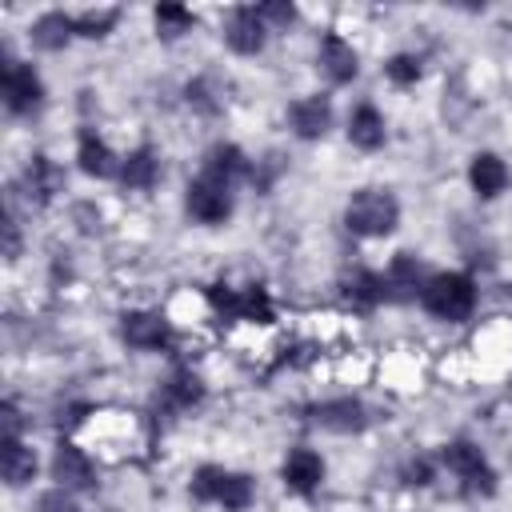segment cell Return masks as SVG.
<instances>
[{
    "instance_id": "603a6c76",
    "label": "cell",
    "mask_w": 512,
    "mask_h": 512,
    "mask_svg": "<svg viewBox=\"0 0 512 512\" xmlns=\"http://www.w3.org/2000/svg\"><path fill=\"white\" fill-rule=\"evenodd\" d=\"M72 32H76V24H72V16H64V12H44V16L32 24V40H36L40 48H48V52L64 48V44L72 40Z\"/></svg>"
},
{
    "instance_id": "ffe728a7",
    "label": "cell",
    "mask_w": 512,
    "mask_h": 512,
    "mask_svg": "<svg viewBox=\"0 0 512 512\" xmlns=\"http://www.w3.org/2000/svg\"><path fill=\"white\" fill-rule=\"evenodd\" d=\"M156 176H160V160H156L152 148H136V152H128L124 164H120V180H124V188L148 192V188L156 184Z\"/></svg>"
},
{
    "instance_id": "5b68a950",
    "label": "cell",
    "mask_w": 512,
    "mask_h": 512,
    "mask_svg": "<svg viewBox=\"0 0 512 512\" xmlns=\"http://www.w3.org/2000/svg\"><path fill=\"white\" fill-rule=\"evenodd\" d=\"M188 212H192L200 224H224V220L232 216V188L200 172V176L188 184Z\"/></svg>"
},
{
    "instance_id": "4fadbf2b",
    "label": "cell",
    "mask_w": 512,
    "mask_h": 512,
    "mask_svg": "<svg viewBox=\"0 0 512 512\" xmlns=\"http://www.w3.org/2000/svg\"><path fill=\"white\" fill-rule=\"evenodd\" d=\"M320 480H324V460H320L312 448H292L288 460H284V484H288L292 492L308 496V492L320 488Z\"/></svg>"
},
{
    "instance_id": "ba28073f",
    "label": "cell",
    "mask_w": 512,
    "mask_h": 512,
    "mask_svg": "<svg viewBox=\"0 0 512 512\" xmlns=\"http://www.w3.org/2000/svg\"><path fill=\"white\" fill-rule=\"evenodd\" d=\"M264 36H268V24L260 20L256 8H232V12H228V20H224V40H228L232 52L252 56V52L264 48Z\"/></svg>"
},
{
    "instance_id": "9a60e30c",
    "label": "cell",
    "mask_w": 512,
    "mask_h": 512,
    "mask_svg": "<svg viewBox=\"0 0 512 512\" xmlns=\"http://www.w3.org/2000/svg\"><path fill=\"white\" fill-rule=\"evenodd\" d=\"M468 180L484 200H492V196H500L508 188V168H504V160L496 152H476L472 168H468Z\"/></svg>"
},
{
    "instance_id": "6da1fadb",
    "label": "cell",
    "mask_w": 512,
    "mask_h": 512,
    "mask_svg": "<svg viewBox=\"0 0 512 512\" xmlns=\"http://www.w3.org/2000/svg\"><path fill=\"white\" fill-rule=\"evenodd\" d=\"M396 220H400V204L384 188H360L344 208V224L356 236H388Z\"/></svg>"
},
{
    "instance_id": "8992f818",
    "label": "cell",
    "mask_w": 512,
    "mask_h": 512,
    "mask_svg": "<svg viewBox=\"0 0 512 512\" xmlns=\"http://www.w3.org/2000/svg\"><path fill=\"white\" fill-rule=\"evenodd\" d=\"M40 100H44V84H40V76L32 72V64L8 60V64H4V104H8V112L24 116V112L40 108Z\"/></svg>"
},
{
    "instance_id": "d4e9b609",
    "label": "cell",
    "mask_w": 512,
    "mask_h": 512,
    "mask_svg": "<svg viewBox=\"0 0 512 512\" xmlns=\"http://www.w3.org/2000/svg\"><path fill=\"white\" fill-rule=\"evenodd\" d=\"M192 28H196V16L188 8H180V4H160L156 8V32L164 40H176V36H184Z\"/></svg>"
},
{
    "instance_id": "cb8c5ba5",
    "label": "cell",
    "mask_w": 512,
    "mask_h": 512,
    "mask_svg": "<svg viewBox=\"0 0 512 512\" xmlns=\"http://www.w3.org/2000/svg\"><path fill=\"white\" fill-rule=\"evenodd\" d=\"M200 396H204V384H200V376L188 372V368H176V372L168 376V384H164V404H168V408H192Z\"/></svg>"
},
{
    "instance_id": "277c9868",
    "label": "cell",
    "mask_w": 512,
    "mask_h": 512,
    "mask_svg": "<svg viewBox=\"0 0 512 512\" xmlns=\"http://www.w3.org/2000/svg\"><path fill=\"white\" fill-rule=\"evenodd\" d=\"M440 460L448 464V472H452L468 492H480V496L496 492V472H492V464L484 460V452H480L476 444H468V440H452V444H444Z\"/></svg>"
},
{
    "instance_id": "3957f363",
    "label": "cell",
    "mask_w": 512,
    "mask_h": 512,
    "mask_svg": "<svg viewBox=\"0 0 512 512\" xmlns=\"http://www.w3.org/2000/svg\"><path fill=\"white\" fill-rule=\"evenodd\" d=\"M208 304L220 312V316H232V320H252V324H272L276 312H272V300L264 288H232V284H212L208 288Z\"/></svg>"
},
{
    "instance_id": "f1b7e54d",
    "label": "cell",
    "mask_w": 512,
    "mask_h": 512,
    "mask_svg": "<svg viewBox=\"0 0 512 512\" xmlns=\"http://www.w3.org/2000/svg\"><path fill=\"white\" fill-rule=\"evenodd\" d=\"M384 72H388V80H396V84H416V80H420V60L408 56V52H400V56H392V60L384 64Z\"/></svg>"
},
{
    "instance_id": "484cf974",
    "label": "cell",
    "mask_w": 512,
    "mask_h": 512,
    "mask_svg": "<svg viewBox=\"0 0 512 512\" xmlns=\"http://www.w3.org/2000/svg\"><path fill=\"white\" fill-rule=\"evenodd\" d=\"M216 504H224L228 512H244L252 504V480L244 472H224V484H220Z\"/></svg>"
},
{
    "instance_id": "2e32d148",
    "label": "cell",
    "mask_w": 512,
    "mask_h": 512,
    "mask_svg": "<svg viewBox=\"0 0 512 512\" xmlns=\"http://www.w3.org/2000/svg\"><path fill=\"white\" fill-rule=\"evenodd\" d=\"M76 160H80V168L88 172V176H96V180H104V176H116L120 172V164H116V152L92 132V128H84L80 132V152H76Z\"/></svg>"
},
{
    "instance_id": "836d02e7",
    "label": "cell",
    "mask_w": 512,
    "mask_h": 512,
    "mask_svg": "<svg viewBox=\"0 0 512 512\" xmlns=\"http://www.w3.org/2000/svg\"><path fill=\"white\" fill-rule=\"evenodd\" d=\"M88 412H92L88 404H68V408L60 412V424H68V428H72V424H80V420H84Z\"/></svg>"
},
{
    "instance_id": "7c38bea8",
    "label": "cell",
    "mask_w": 512,
    "mask_h": 512,
    "mask_svg": "<svg viewBox=\"0 0 512 512\" xmlns=\"http://www.w3.org/2000/svg\"><path fill=\"white\" fill-rule=\"evenodd\" d=\"M20 180H24V196H28L32 204H48V200L64 188V172H60L56 160H48V156H32Z\"/></svg>"
},
{
    "instance_id": "1f68e13d",
    "label": "cell",
    "mask_w": 512,
    "mask_h": 512,
    "mask_svg": "<svg viewBox=\"0 0 512 512\" xmlns=\"http://www.w3.org/2000/svg\"><path fill=\"white\" fill-rule=\"evenodd\" d=\"M256 12H260V20H264V24H280V28L296 20V8H292V4H260Z\"/></svg>"
},
{
    "instance_id": "4316f807",
    "label": "cell",
    "mask_w": 512,
    "mask_h": 512,
    "mask_svg": "<svg viewBox=\"0 0 512 512\" xmlns=\"http://www.w3.org/2000/svg\"><path fill=\"white\" fill-rule=\"evenodd\" d=\"M116 20H120V12H116V8H88V12L72 16V24H76V32H80V36H108Z\"/></svg>"
},
{
    "instance_id": "9c48e42d",
    "label": "cell",
    "mask_w": 512,
    "mask_h": 512,
    "mask_svg": "<svg viewBox=\"0 0 512 512\" xmlns=\"http://www.w3.org/2000/svg\"><path fill=\"white\" fill-rule=\"evenodd\" d=\"M424 284H428V268H424L412 252L392 256V264H388V272H384V288H388L392 300H416V296L424 292Z\"/></svg>"
},
{
    "instance_id": "e0dca14e",
    "label": "cell",
    "mask_w": 512,
    "mask_h": 512,
    "mask_svg": "<svg viewBox=\"0 0 512 512\" xmlns=\"http://www.w3.org/2000/svg\"><path fill=\"white\" fill-rule=\"evenodd\" d=\"M204 176H212V180H220V184L232 188L240 176H248V156L236 144H216L204 156Z\"/></svg>"
},
{
    "instance_id": "d6a6232c",
    "label": "cell",
    "mask_w": 512,
    "mask_h": 512,
    "mask_svg": "<svg viewBox=\"0 0 512 512\" xmlns=\"http://www.w3.org/2000/svg\"><path fill=\"white\" fill-rule=\"evenodd\" d=\"M0 424H4V436H20V408L12 400L0 404Z\"/></svg>"
},
{
    "instance_id": "7402d4cb",
    "label": "cell",
    "mask_w": 512,
    "mask_h": 512,
    "mask_svg": "<svg viewBox=\"0 0 512 512\" xmlns=\"http://www.w3.org/2000/svg\"><path fill=\"white\" fill-rule=\"evenodd\" d=\"M348 136L356 148H380L384 144V116L372 104H360L348 120Z\"/></svg>"
},
{
    "instance_id": "5bb4252c",
    "label": "cell",
    "mask_w": 512,
    "mask_h": 512,
    "mask_svg": "<svg viewBox=\"0 0 512 512\" xmlns=\"http://www.w3.org/2000/svg\"><path fill=\"white\" fill-rule=\"evenodd\" d=\"M288 120H292V128H296L300 140H316L332 124V104L324 96H304V100H296L288 108Z\"/></svg>"
},
{
    "instance_id": "52a82bcc",
    "label": "cell",
    "mask_w": 512,
    "mask_h": 512,
    "mask_svg": "<svg viewBox=\"0 0 512 512\" xmlns=\"http://www.w3.org/2000/svg\"><path fill=\"white\" fill-rule=\"evenodd\" d=\"M120 336L132 344V348H144V352H156V348H168L172 340V328L160 312H124L120 316Z\"/></svg>"
},
{
    "instance_id": "8fae6325",
    "label": "cell",
    "mask_w": 512,
    "mask_h": 512,
    "mask_svg": "<svg viewBox=\"0 0 512 512\" xmlns=\"http://www.w3.org/2000/svg\"><path fill=\"white\" fill-rule=\"evenodd\" d=\"M52 476L60 480V488H92V484H96V468H92V460H88L76 444H68V440L56 444Z\"/></svg>"
},
{
    "instance_id": "ac0fdd59",
    "label": "cell",
    "mask_w": 512,
    "mask_h": 512,
    "mask_svg": "<svg viewBox=\"0 0 512 512\" xmlns=\"http://www.w3.org/2000/svg\"><path fill=\"white\" fill-rule=\"evenodd\" d=\"M0 468H4V480H8L12 488H24V484L36 476V452H32L20 436H4Z\"/></svg>"
},
{
    "instance_id": "30bf717a",
    "label": "cell",
    "mask_w": 512,
    "mask_h": 512,
    "mask_svg": "<svg viewBox=\"0 0 512 512\" xmlns=\"http://www.w3.org/2000/svg\"><path fill=\"white\" fill-rule=\"evenodd\" d=\"M308 416H312V424H320V428H328V432H364V424H368L364 404L352 400V396L324 400V404H316Z\"/></svg>"
},
{
    "instance_id": "7a4b0ae2",
    "label": "cell",
    "mask_w": 512,
    "mask_h": 512,
    "mask_svg": "<svg viewBox=\"0 0 512 512\" xmlns=\"http://www.w3.org/2000/svg\"><path fill=\"white\" fill-rule=\"evenodd\" d=\"M420 304L440 320H468V312L476 304V288L464 272H436V276H428Z\"/></svg>"
},
{
    "instance_id": "d6986e66",
    "label": "cell",
    "mask_w": 512,
    "mask_h": 512,
    "mask_svg": "<svg viewBox=\"0 0 512 512\" xmlns=\"http://www.w3.org/2000/svg\"><path fill=\"white\" fill-rule=\"evenodd\" d=\"M320 68L328 72L332 84H348L356 76V52H352V44H344L340 36H324V44H320Z\"/></svg>"
},
{
    "instance_id": "4dcf8cb0",
    "label": "cell",
    "mask_w": 512,
    "mask_h": 512,
    "mask_svg": "<svg viewBox=\"0 0 512 512\" xmlns=\"http://www.w3.org/2000/svg\"><path fill=\"white\" fill-rule=\"evenodd\" d=\"M36 512H80V508L72 504V496H68L64 488H56V492H44V496L36 500Z\"/></svg>"
},
{
    "instance_id": "44dd1931",
    "label": "cell",
    "mask_w": 512,
    "mask_h": 512,
    "mask_svg": "<svg viewBox=\"0 0 512 512\" xmlns=\"http://www.w3.org/2000/svg\"><path fill=\"white\" fill-rule=\"evenodd\" d=\"M340 284H344V296H348L352 304H360V308H372V304H380V300L388 296L384 276H380V272H368V268H352Z\"/></svg>"
},
{
    "instance_id": "83f0119b",
    "label": "cell",
    "mask_w": 512,
    "mask_h": 512,
    "mask_svg": "<svg viewBox=\"0 0 512 512\" xmlns=\"http://www.w3.org/2000/svg\"><path fill=\"white\" fill-rule=\"evenodd\" d=\"M220 484H224V468L204 464V468H196V476H192V496H196V500H216V496H220Z\"/></svg>"
},
{
    "instance_id": "f546056e",
    "label": "cell",
    "mask_w": 512,
    "mask_h": 512,
    "mask_svg": "<svg viewBox=\"0 0 512 512\" xmlns=\"http://www.w3.org/2000/svg\"><path fill=\"white\" fill-rule=\"evenodd\" d=\"M432 472H436V468H432V460H428V456H412V460L404 464V472H400V476H404V484L424 488V484H432Z\"/></svg>"
}]
</instances>
